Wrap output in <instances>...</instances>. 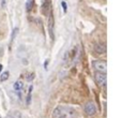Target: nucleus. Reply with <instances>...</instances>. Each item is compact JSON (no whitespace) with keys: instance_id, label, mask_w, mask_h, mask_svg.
Returning a JSON list of instances; mask_svg holds the SVG:
<instances>
[{"instance_id":"obj_4","label":"nucleus","mask_w":122,"mask_h":118,"mask_svg":"<svg viewBox=\"0 0 122 118\" xmlns=\"http://www.w3.org/2000/svg\"><path fill=\"white\" fill-rule=\"evenodd\" d=\"M95 80L100 86H103L106 83V74L104 72H95Z\"/></svg>"},{"instance_id":"obj_2","label":"nucleus","mask_w":122,"mask_h":118,"mask_svg":"<svg viewBox=\"0 0 122 118\" xmlns=\"http://www.w3.org/2000/svg\"><path fill=\"white\" fill-rule=\"evenodd\" d=\"M92 65L97 72H104L105 73L107 69V62L105 60H95L92 62Z\"/></svg>"},{"instance_id":"obj_11","label":"nucleus","mask_w":122,"mask_h":118,"mask_svg":"<svg viewBox=\"0 0 122 118\" xmlns=\"http://www.w3.org/2000/svg\"><path fill=\"white\" fill-rule=\"evenodd\" d=\"M31 91H32V86H30L29 92H28V96H27V104H29L30 101H31Z\"/></svg>"},{"instance_id":"obj_6","label":"nucleus","mask_w":122,"mask_h":118,"mask_svg":"<svg viewBox=\"0 0 122 118\" xmlns=\"http://www.w3.org/2000/svg\"><path fill=\"white\" fill-rule=\"evenodd\" d=\"M94 52L97 54H104L106 52V45L104 43H95L94 44Z\"/></svg>"},{"instance_id":"obj_1","label":"nucleus","mask_w":122,"mask_h":118,"mask_svg":"<svg viewBox=\"0 0 122 118\" xmlns=\"http://www.w3.org/2000/svg\"><path fill=\"white\" fill-rule=\"evenodd\" d=\"M54 118H75L76 112L69 106H57L53 112Z\"/></svg>"},{"instance_id":"obj_14","label":"nucleus","mask_w":122,"mask_h":118,"mask_svg":"<svg viewBox=\"0 0 122 118\" xmlns=\"http://www.w3.org/2000/svg\"><path fill=\"white\" fill-rule=\"evenodd\" d=\"M1 70H2V65L0 64V72H1Z\"/></svg>"},{"instance_id":"obj_10","label":"nucleus","mask_w":122,"mask_h":118,"mask_svg":"<svg viewBox=\"0 0 122 118\" xmlns=\"http://www.w3.org/2000/svg\"><path fill=\"white\" fill-rule=\"evenodd\" d=\"M8 78H9V72L6 71V72H4V73H2V74H1L0 80H1V82H4V80H6Z\"/></svg>"},{"instance_id":"obj_12","label":"nucleus","mask_w":122,"mask_h":118,"mask_svg":"<svg viewBox=\"0 0 122 118\" xmlns=\"http://www.w3.org/2000/svg\"><path fill=\"white\" fill-rule=\"evenodd\" d=\"M61 5H62V10H63V12L64 13H66V11H67V8H66V2L65 1H62L61 2Z\"/></svg>"},{"instance_id":"obj_8","label":"nucleus","mask_w":122,"mask_h":118,"mask_svg":"<svg viewBox=\"0 0 122 118\" xmlns=\"http://www.w3.org/2000/svg\"><path fill=\"white\" fill-rule=\"evenodd\" d=\"M14 89L16 91H18V92H20V90L23 89V83H21L20 80H17L14 84Z\"/></svg>"},{"instance_id":"obj_13","label":"nucleus","mask_w":122,"mask_h":118,"mask_svg":"<svg viewBox=\"0 0 122 118\" xmlns=\"http://www.w3.org/2000/svg\"><path fill=\"white\" fill-rule=\"evenodd\" d=\"M17 31H18V29H17V28H15V29L13 30V33H12V40H14L15 36H16V33H17Z\"/></svg>"},{"instance_id":"obj_7","label":"nucleus","mask_w":122,"mask_h":118,"mask_svg":"<svg viewBox=\"0 0 122 118\" xmlns=\"http://www.w3.org/2000/svg\"><path fill=\"white\" fill-rule=\"evenodd\" d=\"M20 113L17 112V111H13V112H11L10 114L8 115V118H20Z\"/></svg>"},{"instance_id":"obj_5","label":"nucleus","mask_w":122,"mask_h":118,"mask_svg":"<svg viewBox=\"0 0 122 118\" xmlns=\"http://www.w3.org/2000/svg\"><path fill=\"white\" fill-rule=\"evenodd\" d=\"M54 14L51 11H49V15H48V29H49V34H51V40H54Z\"/></svg>"},{"instance_id":"obj_9","label":"nucleus","mask_w":122,"mask_h":118,"mask_svg":"<svg viewBox=\"0 0 122 118\" xmlns=\"http://www.w3.org/2000/svg\"><path fill=\"white\" fill-rule=\"evenodd\" d=\"M32 5H33V0H27V3H26V8H27V11H30L32 9Z\"/></svg>"},{"instance_id":"obj_3","label":"nucleus","mask_w":122,"mask_h":118,"mask_svg":"<svg viewBox=\"0 0 122 118\" xmlns=\"http://www.w3.org/2000/svg\"><path fill=\"white\" fill-rule=\"evenodd\" d=\"M84 110H85V113L87 115H89V116H92V115H94L97 113V107H95L93 102H87Z\"/></svg>"}]
</instances>
